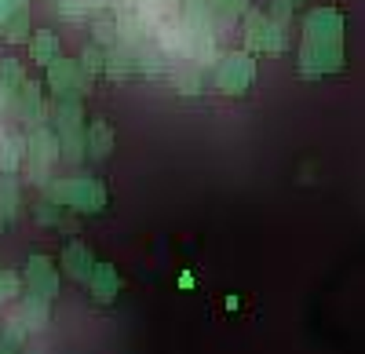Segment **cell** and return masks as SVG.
Here are the masks:
<instances>
[{
  "label": "cell",
  "instance_id": "cb8c5ba5",
  "mask_svg": "<svg viewBox=\"0 0 365 354\" xmlns=\"http://www.w3.org/2000/svg\"><path fill=\"white\" fill-rule=\"evenodd\" d=\"M103 63H106V58H103V48H99V44H91V48L84 51V66H81V70H84V73H99Z\"/></svg>",
  "mask_w": 365,
  "mask_h": 354
},
{
  "label": "cell",
  "instance_id": "9c48e42d",
  "mask_svg": "<svg viewBox=\"0 0 365 354\" xmlns=\"http://www.w3.org/2000/svg\"><path fill=\"white\" fill-rule=\"evenodd\" d=\"M91 267H96V259H91L88 245L70 241V245L63 249V274H66V278H73V281H88V278H91Z\"/></svg>",
  "mask_w": 365,
  "mask_h": 354
},
{
  "label": "cell",
  "instance_id": "f546056e",
  "mask_svg": "<svg viewBox=\"0 0 365 354\" xmlns=\"http://www.w3.org/2000/svg\"><path fill=\"white\" fill-rule=\"evenodd\" d=\"M289 4H299V0H289Z\"/></svg>",
  "mask_w": 365,
  "mask_h": 354
},
{
  "label": "cell",
  "instance_id": "e0dca14e",
  "mask_svg": "<svg viewBox=\"0 0 365 354\" xmlns=\"http://www.w3.org/2000/svg\"><path fill=\"white\" fill-rule=\"evenodd\" d=\"M19 106H22V113L26 117H37L41 113V88L34 84V80H22V88H19Z\"/></svg>",
  "mask_w": 365,
  "mask_h": 354
},
{
  "label": "cell",
  "instance_id": "ba28073f",
  "mask_svg": "<svg viewBox=\"0 0 365 354\" xmlns=\"http://www.w3.org/2000/svg\"><path fill=\"white\" fill-rule=\"evenodd\" d=\"M88 285H91V296H96V303H113L117 292H120V274H117L113 263H96V267H91Z\"/></svg>",
  "mask_w": 365,
  "mask_h": 354
},
{
  "label": "cell",
  "instance_id": "6da1fadb",
  "mask_svg": "<svg viewBox=\"0 0 365 354\" xmlns=\"http://www.w3.org/2000/svg\"><path fill=\"white\" fill-rule=\"evenodd\" d=\"M48 197L63 209H73V212H88L96 216L106 209V187L91 175H73V179H58L48 187Z\"/></svg>",
  "mask_w": 365,
  "mask_h": 354
},
{
  "label": "cell",
  "instance_id": "7402d4cb",
  "mask_svg": "<svg viewBox=\"0 0 365 354\" xmlns=\"http://www.w3.org/2000/svg\"><path fill=\"white\" fill-rule=\"evenodd\" d=\"M19 292H22L19 274H15V271H0V303H11Z\"/></svg>",
  "mask_w": 365,
  "mask_h": 354
},
{
  "label": "cell",
  "instance_id": "603a6c76",
  "mask_svg": "<svg viewBox=\"0 0 365 354\" xmlns=\"http://www.w3.org/2000/svg\"><path fill=\"white\" fill-rule=\"evenodd\" d=\"M96 44H99V48H103V44L113 48V44H117V22H113V19H106V15L96 19Z\"/></svg>",
  "mask_w": 365,
  "mask_h": 354
},
{
  "label": "cell",
  "instance_id": "9a60e30c",
  "mask_svg": "<svg viewBox=\"0 0 365 354\" xmlns=\"http://www.w3.org/2000/svg\"><path fill=\"white\" fill-rule=\"evenodd\" d=\"M58 157H66V161H81L84 157V128H63L58 132Z\"/></svg>",
  "mask_w": 365,
  "mask_h": 354
},
{
  "label": "cell",
  "instance_id": "ffe728a7",
  "mask_svg": "<svg viewBox=\"0 0 365 354\" xmlns=\"http://www.w3.org/2000/svg\"><path fill=\"white\" fill-rule=\"evenodd\" d=\"M175 88H179L182 95H197V92H201V73H197V66L179 70V73H175Z\"/></svg>",
  "mask_w": 365,
  "mask_h": 354
},
{
  "label": "cell",
  "instance_id": "ac0fdd59",
  "mask_svg": "<svg viewBox=\"0 0 365 354\" xmlns=\"http://www.w3.org/2000/svg\"><path fill=\"white\" fill-rule=\"evenodd\" d=\"M208 11L212 15H220V19H237V15H245V0H205Z\"/></svg>",
  "mask_w": 365,
  "mask_h": 354
},
{
  "label": "cell",
  "instance_id": "7a4b0ae2",
  "mask_svg": "<svg viewBox=\"0 0 365 354\" xmlns=\"http://www.w3.org/2000/svg\"><path fill=\"white\" fill-rule=\"evenodd\" d=\"M26 161H29V175L34 183L48 187V168L58 161V135L48 125H37L26 139Z\"/></svg>",
  "mask_w": 365,
  "mask_h": 354
},
{
  "label": "cell",
  "instance_id": "30bf717a",
  "mask_svg": "<svg viewBox=\"0 0 365 354\" xmlns=\"http://www.w3.org/2000/svg\"><path fill=\"white\" fill-rule=\"evenodd\" d=\"M19 212H22V183L15 179V175L0 172V216L11 223Z\"/></svg>",
  "mask_w": 365,
  "mask_h": 354
},
{
  "label": "cell",
  "instance_id": "484cf974",
  "mask_svg": "<svg viewBox=\"0 0 365 354\" xmlns=\"http://www.w3.org/2000/svg\"><path fill=\"white\" fill-rule=\"evenodd\" d=\"M289 15H292V8H289V0H274V19H270V22H278V26L285 29Z\"/></svg>",
  "mask_w": 365,
  "mask_h": 354
},
{
  "label": "cell",
  "instance_id": "7c38bea8",
  "mask_svg": "<svg viewBox=\"0 0 365 354\" xmlns=\"http://www.w3.org/2000/svg\"><path fill=\"white\" fill-rule=\"evenodd\" d=\"M22 157H26V139L19 132H8L4 139H0V172L15 175V168L22 165Z\"/></svg>",
  "mask_w": 365,
  "mask_h": 354
},
{
  "label": "cell",
  "instance_id": "44dd1931",
  "mask_svg": "<svg viewBox=\"0 0 365 354\" xmlns=\"http://www.w3.org/2000/svg\"><path fill=\"white\" fill-rule=\"evenodd\" d=\"M0 84H4L8 92L22 88V66L15 63V58H4V63H0Z\"/></svg>",
  "mask_w": 365,
  "mask_h": 354
},
{
  "label": "cell",
  "instance_id": "3957f363",
  "mask_svg": "<svg viewBox=\"0 0 365 354\" xmlns=\"http://www.w3.org/2000/svg\"><path fill=\"white\" fill-rule=\"evenodd\" d=\"M252 73H256L252 58H249V55H241V51H234V55H223V58H220V70H216V84L223 88L227 95H241V92H245V88H249Z\"/></svg>",
  "mask_w": 365,
  "mask_h": 354
},
{
  "label": "cell",
  "instance_id": "277c9868",
  "mask_svg": "<svg viewBox=\"0 0 365 354\" xmlns=\"http://www.w3.org/2000/svg\"><path fill=\"white\" fill-rule=\"evenodd\" d=\"M26 292L48 300V303L58 296V271L51 267L48 256H29L26 259Z\"/></svg>",
  "mask_w": 365,
  "mask_h": 354
},
{
  "label": "cell",
  "instance_id": "4fadbf2b",
  "mask_svg": "<svg viewBox=\"0 0 365 354\" xmlns=\"http://www.w3.org/2000/svg\"><path fill=\"white\" fill-rule=\"evenodd\" d=\"M48 300H41V296H22V326H29V329H44L48 326Z\"/></svg>",
  "mask_w": 365,
  "mask_h": 354
},
{
  "label": "cell",
  "instance_id": "5b68a950",
  "mask_svg": "<svg viewBox=\"0 0 365 354\" xmlns=\"http://www.w3.org/2000/svg\"><path fill=\"white\" fill-rule=\"evenodd\" d=\"M245 19H249V51H270V55H278L285 48V33H282L278 22H270L259 11H245Z\"/></svg>",
  "mask_w": 365,
  "mask_h": 354
},
{
  "label": "cell",
  "instance_id": "d4e9b609",
  "mask_svg": "<svg viewBox=\"0 0 365 354\" xmlns=\"http://www.w3.org/2000/svg\"><path fill=\"white\" fill-rule=\"evenodd\" d=\"M88 11V0H63V15L66 19H81Z\"/></svg>",
  "mask_w": 365,
  "mask_h": 354
},
{
  "label": "cell",
  "instance_id": "83f0119b",
  "mask_svg": "<svg viewBox=\"0 0 365 354\" xmlns=\"http://www.w3.org/2000/svg\"><path fill=\"white\" fill-rule=\"evenodd\" d=\"M8 99H11V92H8V88H4V84H0V110H4V106H8Z\"/></svg>",
  "mask_w": 365,
  "mask_h": 354
},
{
  "label": "cell",
  "instance_id": "8992f818",
  "mask_svg": "<svg viewBox=\"0 0 365 354\" xmlns=\"http://www.w3.org/2000/svg\"><path fill=\"white\" fill-rule=\"evenodd\" d=\"M340 33H344V19L336 11H314L307 19V44L340 48Z\"/></svg>",
  "mask_w": 365,
  "mask_h": 354
},
{
  "label": "cell",
  "instance_id": "5bb4252c",
  "mask_svg": "<svg viewBox=\"0 0 365 354\" xmlns=\"http://www.w3.org/2000/svg\"><path fill=\"white\" fill-rule=\"evenodd\" d=\"M22 343H26V326H22V318H11L0 329V354H22Z\"/></svg>",
  "mask_w": 365,
  "mask_h": 354
},
{
  "label": "cell",
  "instance_id": "d6986e66",
  "mask_svg": "<svg viewBox=\"0 0 365 354\" xmlns=\"http://www.w3.org/2000/svg\"><path fill=\"white\" fill-rule=\"evenodd\" d=\"M37 219H41L44 227L51 223V227H66V230H70V219L63 216V204H55V201H51V204H48V201L37 204Z\"/></svg>",
  "mask_w": 365,
  "mask_h": 354
},
{
  "label": "cell",
  "instance_id": "52a82bcc",
  "mask_svg": "<svg viewBox=\"0 0 365 354\" xmlns=\"http://www.w3.org/2000/svg\"><path fill=\"white\" fill-rule=\"evenodd\" d=\"M48 80H51V92H88V73L77 63H66V58H55Z\"/></svg>",
  "mask_w": 365,
  "mask_h": 354
},
{
  "label": "cell",
  "instance_id": "8fae6325",
  "mask_svg": "<svg viewBox=\"0 0 365 354\" xmlns=\"http://www.w3.org/2000/svg\"><path fill=\"white\" fill-rule=\"evenodd\" d=\"M84 150L96 157V161L110 157V150H113V132H110L106 121H96V125L88 128V135H84Z\"/></svg>",
  "mask_w": 365,
  "mask_h": 354
},
{
  "label": "cell",
  "instance_id": "f1b7e54d",
  "mask_svg": "<svg viewBox=\"0 0 365 354\" xmlns=\"http://www.w3.org/2000/svg\"><path fill=\"white\" fill-rule=\"evenodd\" d=\"M4 223H8V219H4V216H0V230H4Z\"/></svg>",
  "mask_w": 365,
  "mask_h": 354
},
{
  "label": "cell",
  "instance_id": "2e32d148",
  "mask_svg": "<svg viewBox=\"0 0 365 354\" xmlns=\"http://www.w3.org/2000/svg\"><path fill=\"white\" fill-rule=\"evenodd\" d=\"M34 58H37V63H44V66H51L55 58H58V37L51 33V29H44V33L34 37Z\"/></svg>",
  "mask_w": 365,
  "mask_h": 354
},
{
  "label": "cell",
  "instance_id": "4316f807",
  "mask_svg": "<svg viewBox=\"0 0 365 354\" xmlns=\"http://www.w3.org/2000/svg\"><path fill=\"white\" fill-rule=\"evenodd\" d=\"M194 285H197V281H194L190 271H182V274H179V288H194Z\"/></svg>",
  "mask_w": 365,
  "mask_h": 354
}]
</instances>
